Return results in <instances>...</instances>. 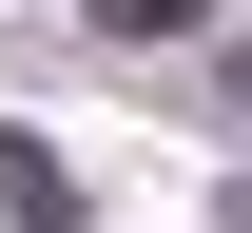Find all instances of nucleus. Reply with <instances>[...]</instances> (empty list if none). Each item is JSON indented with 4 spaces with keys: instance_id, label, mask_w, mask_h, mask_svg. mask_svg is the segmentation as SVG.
I'll use <instances>...</instances> for the list:
<instances>
[{
    "instance_id": "1",
    "label": "nucleus",
    "mask_w": 252,
    "mask_h": 233,
    "mask_svg": "<svg viewBox=\"0 0 252 233\" xmlns=\"http://www.w3.org/2000/svg\"><path fill=\"white\" fill-rule=\"evenodd\" d=\"M0 214H39V233H59V214H78V175L39 156V136H0Z\"/></svg>"
},
{
    "instance_id": "2",
    "label": "nucleus",
    "mask_w": 252,
    "mask_h": 233,
    "mask_svg": "<svg viewBox=\"0 0 252 233\" xmlns=\"http://www.w3.org/2000/svg\"><path fill=\"white\" fill-rule=\"evenodd\" d=\"M78 20H97V39H194L214 0H78Z\"/></svg>"
}]
</instances>
